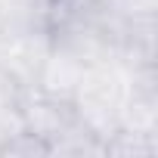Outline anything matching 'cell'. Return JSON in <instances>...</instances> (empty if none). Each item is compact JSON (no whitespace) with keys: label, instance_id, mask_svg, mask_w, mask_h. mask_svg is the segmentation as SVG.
I'll list each match as a JSON object with an SVG mask.
<instances>
[{"label":"cell","instance_id":"1","mask_svg":"<svg viewBox=\"0 0 158 158\" xmlns=\"http://www.w3.org/2000/svg\"><path fill=\"white\" fill-rule=\"evenodd\" d=\"M56 0H0V40L50 34Z\"/></svg>","mask_w":158,"mask_h":158}]
</instances>
